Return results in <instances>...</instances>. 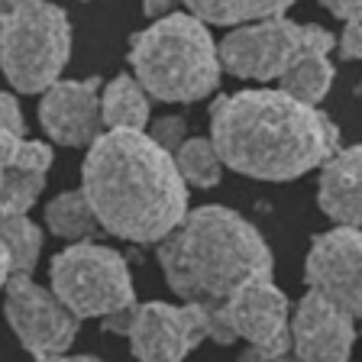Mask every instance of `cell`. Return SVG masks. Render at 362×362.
Returning <instances> with one entry per match:
<instances>
[{
    "label": "cell",
    "mask_w": 362,
    "mask_h": 362,
    "mask_svg": "<svg viewBox=\"0 0 362 362\" xmlns=\"http://www.w3.org/2000/svg\"><path fill=\"white\" fill-rule=\"evenodd\" d=\"M81 188L104 233L127 243H162L188 217V178L175 152L149 129H107L88 146Z\"/></svg>",
    "instance_id": "6da1fadb"
},
{
    "label": "cell",
    "mask_w": 362,
    "mask_h": 362,
    "mask_svg": "<svg viewBox=\"0 0 362 362\" xmlns=\"http://www.w3.org/2000/svg\"><path fill=\"white\" fill-rule=\"evenodd\" d=\"M211 139L226 168L259 181H294L339 149L337 123L285 88L220 94L211 104Z\"/></svg>",
    "instance_id": "7a4b0ae2"
},
{
    "label": "cell",
    "mask_w": 362,
    "mask_h": 362,
    "mask_svg": "<svg viewBox=\"0 0 362 362\" xmlns=\"http://www.w3.org/2000/svg\"><path fill=\"white\" fill-rule=\"evenodd\" d=\"M158 265L181 301L223 304L275 262L269 243L246 217L223 204H204L158 243Z\"/></svg>",
    "instance_id": "3957f363"
},
{
    "label": "cell",
    "mask_w": 362,
    "mask_h": 362,
    "mask_svg": "<svg viewBox=\"0 0 362 362\" xmlns=\"http://www.w3.org/2000/svg\"><path fill=\"white\" fill-rule=\"evenodd\" d=\"M129 65L156 100L194 104L217 90L223 59L207 20L197 13H168L129 39Z\"/></svg>",
    "instance_id": "277c9868"
},
{
    "label": "cell",
    "mask_w": 362,
    "mask_h": 362,
    "mask_svg": "<svg viewBox=\"0 0 362 362\" xmlns=\"http://www.w3.org/2000/svg\"><path fill=\"white\" fill-rule=\"evenodd\" d=\"M4 75L20 94H42L62 78L71 55L68 13L49 0H4Z\"/></svg>",
    "instance_id": "5b68a950"
},
{
    "label": "cell",
    "mask_w": 362,
    "mask_h": 362,
    "mask_svg": "<svg viewBox=\"0 0 362 362\" xmlns=\"http://www.w3.org/2000/svg\"><path fill=\"white\" fill-rule=\"evenodd\" d=\"M49 281H52V291L81 320L107 317L136 304L133 275L123 252L94 240H81L62 249L49 265Z\"/></svg>",
    "instance_id": "8992f818"
},
{
    "label": "cell",
    "mask_w": 362,
    "mask_h": 362,
    "mask_svg": "<svg viewBox=\"0 0 362 362\" xmlns=\"http://www.w3.org/2000/svg\"><path fill=\"white\" fill-rule=\"evenodd\" d=\"M246 339V359H281L294 349L291 339V304L288 294L275 285L272 272H259L240 285L223 304H217L214 343L230 346Z\"/></svg>",
    "instance_id": "52a82bcc"
},
{
    "label": "cell",
    "mask_w": 362,
    "mask_h": 362,
    "mask_svg": "<svg viewBox=\"0 0 362 362\" xmlns=\"http://www.w3.org/2000/svg\"><path fill=\"white\" fill-rule=\"evenodd\" d=\"M310 36H314V26L285 20V13L243 23L220 39V59L226 71L236 78L262 84L279 81L310 42Z\"/></svg>",
    "instance_id": "ba28073f"
},
{
    "label": "cell",
    "mask_w": 362,
    "mask_h": 362,
    "mask_svg": "<svg viewBox=\"0 0 362 362\" xmlns=\"http://www.w3.org/2000/svg\"><path fill=\"white\" fill-rule=\"evenodd\" d=\"M7 285V324L16 333L20 346L36 359H55L65 356L78 337L81 317L68 308L55 291L36 285L30 275H13Z\"/></svg>",
    "instance_id": "9c48e42d"
},
{
    "label": "cell",
    "mask_w": 362,
    "mask_h": 362,
    "mask_svg": "<svg viewBox=\"0 0 362 362\" xmlns=\"http://www.w3.org/2000/svg\"><path fill=\"white\" fill-rule=\"evenodd\" d=\"M214 330H217V304L149 301L136 308L133 330L127 339L136 359L158 362L185 359L204 339H214Z\"/></svg>",
    "instance_id": "30bf717a"
},
{
    "label": "cell",
    "mask_w": 362,
    "mask_h": 362,
    "mask_svg": "<svg viewBox=\"0 0 362 362\" xmlns=\"http://www.w3.org/2000/svg\"><path fill=\"white\" fill-rule=\"evenodd\" d=\"M304 281L310 291L362 317V226L337 223L314 236L304 259Z\"/></svg>",
    "instance_id": "8fae6325"
},
{
    "label": "cell",
    "mask_w": 362,
    "mask_h": 362,
    "mask_svg": "<svg viewBox=\"0 0 362 362\" xmlns=\"http://www.w3.org/2000/svg\"><path fill=\"white\" fill-rule=\"evenodd\" d=\"M39 123L59 146L81 149L104 133V107H100V78L84 81H55L42 90L39 100Z\"/></svg>",
    "instance_id": "7c38bea8"
},
{
    "label": "cell",
    "mask_w": 362,
    "mask_h": 362,
    "mask_svg": "<svg viewBox=\"0 0 362 362\" xmlns=\"http://www.w3.org/2000/svg\"><path fill=\"white\" fill-rule=\"evenodd\" d=\"M356 317L346 308L333 304L330 298L308 288L291 314L294 356L301 359H349L356 343Z\"/></svg>",
    "instance_id": "4fadbf2b"
},
{
    "label": "cell",
    "mask_w": 362,
    "mask_h": 362,
    "mask_svg": "<svg viewBox=\"0 0 362 362\" xmlns=\"http://www.w3.org/2000/svg\"><path fill=\"white\" fill-rule=\"evenodd\" d=\"M317 204L337 223L362 226V143L337 149L320 165Z\"/></svg>",
    "instance_id": "5bb4252c"
},
{
    "label": "cell",
    "mask_w": 362,
    "mask_h": 362,
    "mask_svg": "<svg viewBox=\"0 0 362 362\" xmlns=\"http://www.w3.org/2000/svg\"><path fill=\"white\" fill-rule=\"evenodd\" d=\"M333 45H337V36L324 26H314L310 42L304 45L301 55L291 62V68L279 78V84L294 98L308 100V104H320L333 84Z\"/></svg>",
    "instance_id": "9a60e30c"
},
{
    "label": "cell",
    "mask_w": 362,
    "mask_h": 362,
    "mask_svg": "<svg viewBox=\"0 0 362 362\" xmlns=\"http://www.w3.org/2000/svg\"><path fill=\"white\" fill-rule=\"evenodd\" d=\"M149 90L139 78L117 75L100 90L104 127L110 129H146L149 127Z\"/></svg>",
    "instance_id": "2e32d148"
},
{
    "label": "cell",
    "mask_w": 362,
    "mask_h": 362,
    "mask_svg": "<svg viewBox=\"0 0 362 362\" xmlns=\"http://www.w3.org/2000/svg\"><path fill=\"white\" fill-rule=\"evenodd\" d=\"M45 226H49L55 236L71 240V243L94 240V236L104 230V223H100L94 204L88 201L84 188L81 191H65V194L52 197V201L45 204Z\"/></svg>",
    "instance_id": "e0dca14e"
},
{
    "label": "cell",
    "mask_w": 362,
    "mask_h": 362,
    "mask_svg": "<svg viewBox=\"0 0 362 362\" xmlns=\"http://www.w3.org/2000/svg\"><path fill=\"white\" fill-rule=\"evenodd\" d=\"M42 252V230L30 214H4V281L13 275H33Z\"/></svg>",
    "instance_id": "ac0fdd59"
},
{
    "label": "cell",
    "mask_w": 362,
    "mask_h": 362,
    "mask_svg": "<svg viewBox=\"0 0 362 362\" xmlns=\"http://www.w3.org/2000/svg\"><path fill=\"white\" fill-rule=\"evenodd\" d=\"M191 13L214 26H243V23L281 16L298 0H185Z\"/></svg>",
    "instance_id": "d6986e66"
},
{
    "label": "cell",
    "mask_w": 362,
    "mask_h": 362,
    "mask_svg": "<svg viewBox=\"0 0 362 362\" xmlns=\"http://www.w3.org/2000/svg\"><path fill=\"white\" fill-rule=\"evenodd\" d=\"M175 162H178L181 175L197 185V188H214L220 185V175H223V158H220L214 139L207 136H188L185 146L175 152Z\"/></svg>",
    "instance_id": "ffe728a7"
},
{
    "label": "cell",
    "mask_w": 362,
    "mask_h": 362,
    "mask_svg": "<svg viewBox=\"0 0 362 362\" xmlns=\"http://www.w3.org/2000/svg\"><path fill=\"white\" fill-rule=\"evenodd\" d=\"M45 188V172L4 168V214H30Z\"/></svg>",
    "instance_id": "44dd1931"
},
{
    "label": "cell",
    "mask_w": 362,
    "mask_h": 362,
    "mask_svg": "<svg viewBox=\"0 0 362 362\" xmlns=\"http://www.w3.org/2000/svg\"><path fill=\"white\" fill-rule=\"evenodd\" d=\"M4 158V168H30V172H49L55 162V152L52 146L36 143V139H23L10 156H0Z\"/></svg>",
    "instance_id": "7402d4cb"
},
{
    "label": "cell",
    "mask_w": 362,
    "mask_h": 362,
    "mask_svg": "<svg viewBox=\"0 0 362 362\" xmlns=\"http://www.w3.org/2000/svg\"><path fill=\"white\" fill-rule=\"evenodd\" d=\"M23 110H20V100L13 94H4L0 98V146H4V156L16 149V146L26 139L23 136Z\"/></svg>",
    "instance_id": "603a6c76"
},
{
    "label": "cell",
    "mask_w": 362,
    "mask_h": 362,
    "mask_svg": "<svg viewBox=\"0 0 362 362\" xmlns=\"http://www.w3.org/2000/svg\"><path fill=\"white\" fill-rule=\"evenodd\" d=\"M149 133L156 136L168 152H178L181 146H185V139H188V120H185V117H175V113L172 117H158L149 127Z\"/></svg>",
    "instance_id": "cb8c5ba5"
},
{
    "label": "cell",
    "mask_w": 362,
    "mask_h": 362,
    "mask_svg": "<svg viewBox=\"0 0 362 362\" xmlns=\"http://www.w3.org/2000/svg\"><path fill=\"white\" fill-rule=\"evenodd\" d=\"M339 59L362 62V23H346V30L339 36Z\"/></svg>",
    "instance_id": "d4e9b609"
},
{
    "label": "cell",
    "mask_w": 362,
    "mask_h": 362,
    "mask_svg": "<svg viewBox=\"0 0 362 362\" xmlns=\"http://www.w3.org/2000/svg\"><path fill=\"white\" fill-rule=\"evenodd\" d=\"M337 20L362 23V0H320Z\"/></svg>",
    "instance_id": "484cf974"
},
{
    "label": "cell",
    "mask_w": 362,
    "mask_h": 362,
    "mask_svg": "<svg viewBox=\"0 0 362 362\" xmlns=\"http://www.w3.org/2000/svg\"><path fill=\"white\" fill-rule=\"evenodd\" d=\"M175 4H178V0H143V13L149 16V20H158V16L172 13Z\"/></svg>",
    "instance_id": "4316f807"
},
{
    "label": "cell",
    "mask_w": 362,
    "mask_h": 362,
    "mask_svg": "<svg viewBox=\"0 0 362 362\" xmlns=\"http://www.w3.org/2000/svg\"><path fill=\"white\" fill-rule=\"evenodd\" d=\"M359 90H362V84H359Z\"/></svg>",
    "instance_id": "83f0119b"
}]
</instances>
